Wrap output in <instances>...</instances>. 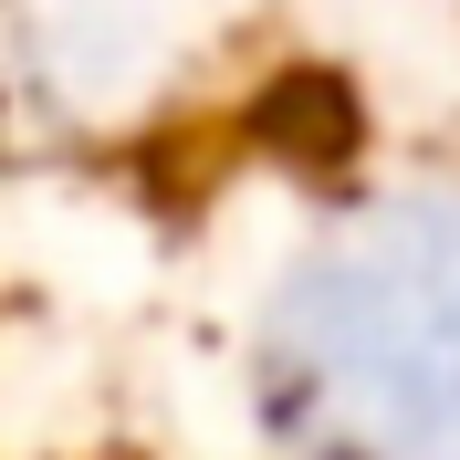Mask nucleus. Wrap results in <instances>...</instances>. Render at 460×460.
Masks as SVG:
<instances>
[{
  "label": "nucleus",
  "mask_w": 460,
  "mask_h": 460,
  "mask_svg": "<svg viewBox=\"0 0 460 460\" xmlns=\"http://www.w3.org/2000/svg\"><path fill=\"white\" fill-rule=\"evenodd\" d=\"M272 408L304 460H460V209L408 199L304 261Z\"/></svg>",
  "instance_id": "f257e3e1"
}]
</instances>
